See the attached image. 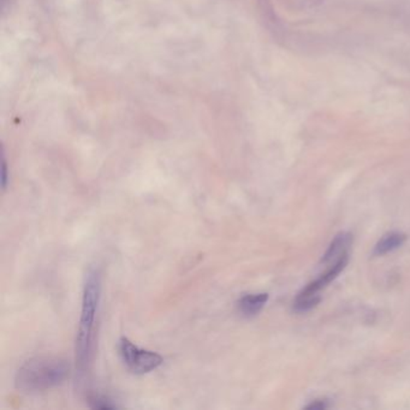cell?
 I'll return each mask as SVG.
<instances>
[{
    "instance_id": "cell-1",
    "label": "cell",
    "mask_w": 410,
    "mask_h": 410,
    "mask_svg": "<svg viewBox=\"0 0 410 410\" xmlns=\"http://www.w3.org/2000/svg\"><path fill=\"white\" fill-rule=\"evenodd\" d=\"M101 282L96 270L89 271L86 278L82 311H81L80 325L76 338V361L80 369H83L89 364L92 357L94 338H96V317L99 309Z\"/></svg>"
},
{
    "instance_id": "cell-2",
    "label": "cell",
    "mask_w": 410,
    "mask_h": 410,
    "mask_svg": "<svg viewBox=\"0 0 410 410\" xmlns=\"http://www.w3.org/2000/svg\"><path fill=\"white\" fill-rule=\"evenodd\" d=\"M68 361L56 357H38L28 360L16 374V387L24 392H40L61 385L68 378Z\"/></svg>"
},
{
    "instance_id": "cell-3",
    "label": "cell",
    "mask_w": 410,
    "mask_h": 410,
    "mask_svg": "<svg viewBox=\"0 0 410 410\" xmlns=\"http://www.w3.org/2000/svg\"><path fill=\"white\" fill-rule=\"evenodd\" d=\"M119 355L123 364L134 374H146L160 367L164 360L161 355L150 350L140 349L128 338L119 341Z\"/></svg>"
},
{
    "instance_id": "cell-4",
    "label": "cell",
    "mask_w": 410,
    "mask_h": 410,
    "mask_svg": "<svg viewBox=\"0 0 410 410\" xmlns=\"http://www.w3.org/2000/svg\"><path fill=\"white\" fill-rule=\"evenodd\" d=\"M348 261H349V254H345L344 257H342L339 260L334 262L330 269L326 270V272L322 273L318 280H315L314 282L308 284L306 288L302 289V292H299L297 296L302 297V296L318 295L320 290L327 287L331 282H334L343 272V270L348 265Z\"/></svg>"
},
{
    "instance_id": "cell-5",
    "label": "cell",
    "mask_w": 410,
    "mask_h": 410,
    "mask_svg": "<svg viewBox=\"0 0 410 410\" xmlns=\"http://www.w3.org/2000/svg\"><path fill=\"white\" fill-rule=\"evenodd\" d=\"M352 243H353V235L349 232L338 234L334 238V241L331 242L326 253L322 255V264H330V262L339 260L342 257H344L345 254H348Z\"/></svg>"
},
{
    "instance_id": "cell-6",
    "label": "cell",
    "mask_w": 410,
    "mask_h": 410,
    "mask_svg": "<svg viewBox=\"0 0 410 410\" xmlns=\"http://www.w3.org/2000/svg\"><path fill=\"white\" fill-rule=\"evenodd\" d=\"M269 301V294H250L238 301V309L245 317H254L264 308Z\"/></svg>"
},
{
    "instance_id": "cell-7",
    "label": "cell",
    "mask_w": 410,
    "mask_h": 410,
    "mask_svg": "<svg viewBox=\"0 0 410 410\" xmlns=\"http://www.w3.org/2000/svg\"><path fill=\"white\" fill-rule=\"evenodd\" d=\"M406 240V236L402 232H390V234L384 235L374 247L373 254L376 257H381L385 254L391 253L394 250L401 248Z\"/></svg>"
},
{
    "instance_id": "cell-8",
    "label": "cell",
    "mask_w": 410,
    "mask_h": 410,
    "mask_svg": "<svg viewBox=\"0 0 410 410\" xmlns=\"http://www.w3.org/2000/svg\"><path fill=\"white\" fill-rule=\"evenodd\" d=\"M320 302V296H296L295 302H294V311L296 313H306L309 312L315 307L318 306Z\"/></svg>"
},
{
    "instance_id": "cell-9",
    "label": "cell",
    "mask_w": 410,
    "mask_h": 410,
    "mask_svg": "<svg viewBox=\"0 0 410 410\" xmlns=\"http://www.w3.org/2000/svg\"><path fill=\"white\" fill-rule=\"evenodd\" d=\"M8 185V166H6V161L3 158V165H1V187L3 189H6Z\"/></svg>"
},
{
    "instance_id": "cell-10",
    "label": "cell",
    "mask_w": 410,
    "mask_h": 410,
    "mask_svg": "<svg viewBox=\"0 0 410 410\" xmlns=\"http://www.w3.org/2000/svg\"><path fill=\"white\" fill-rule=\"evenodd\" d=\"M329 406L327 402L326 401H322V399H318V401H315V402L311 403L309 406H307V409L311 410H322L326 409Z\"/></svg>"
}]
</instances>
